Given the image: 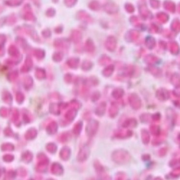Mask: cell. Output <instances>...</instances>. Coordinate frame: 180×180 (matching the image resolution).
<instances>
[{"instance_id": "9c48e42d", "label": "cell", "mask_w": 180, "mask_h": 180, "mask_svg": "<svg viewBox=\"0 0 180 180\" xmlns=\"http://www.w3.org/2000/svg\"><path fill=\"white\" fill-rule=\"evenodd\" d=\"M106 103L104 101L101 102L96 108L95 113L97 116H98L99 117H102L103 116H104V114L106 113Z\"/></svg>"}, {"instance_id": "7402d4cb", "label": "cell", "mask_w": 180, "mask_h": 180, "mask_svg": "<svg viewBox=\"0 0 180 180\" xmlns=\"http://www.w3.org/2000/svg\"><path fill=\"white\" fill-rule=\"evenodd\" d=\"M82 123L81 122L78 123V124H76L74 128V132L77 135H78L80 132L81 130L82 129Z\"/></svg>"}, {"instance_id": "6da1fadb", "label": "cell", "mask_w": 180, "mask_h": 180, "mask_svg": "<svg viewBox=\"0 0 180 180\" xmlns=\"http://www.w3.org/2000/svg\"><path fill=\"white\" fill-rule=\"evenodd\" d=\"M111 159L114 163L117 165H125L130 162L132 156L128 151L121 149H116L112 152Z\"/></svg>"}, {"instance_id": "4fadbf2b", "label": "cell", "mask_w": 180, "mask_h": 180, "mask_svg": "<svg viewBox=\"0 0 180 180\" xmlns=\"http://www.w3.org/2000/svg\"><path fill=\"white\" fill-rule=\"evenodd\" d=\"M89 151L86 148H84L81 149L78 155V159L79 161L82 162L85 160L88 157Z\"/></svg>"}, {"instance_id": "484cf974", "label": "cell", "mask_w": 180, "mask_h": 180, "mask_svg": "<svg viewBox=\"0 0 180 180\" xmlns=\"http://www.w3.org/2000/svg\"><path fill=\"white\" fill-rule=\"evenodd\" d=\"M177 139L178 141H180V132L178 134Z\"/></svg>"}, {"instance_id": "8992f818", "label": "cell", "mask_w": 180, "mask_h": 180, "mask_svg": "<svg viewBox=\"0 0 180 180\" xmlns=\"http://www.w3.org/2000/svg\"><path fill=\"white\" fill-rule=\"evenodd\" d=\"M167 132H161L160 135L157 136H155V138L153 139L152 140V145L154 146H158L161 145L163 143H164L167 138Z\"/></svg>"}, {"instance_id": "5b68a950", "label": "cell", "mask_w": 180, "mask_h": 180, "mask_svg": "<svg viewBox=\"0 0 180 180\" xmlns=\"http://www.w3.org/2000/svg\"><path fill=\"white\" fill-rule=\"evenodd\" d=\"M100 127V123L97 120H93L87 127V132L90 136H93L97 133Z\"/></svg>"}, {"instance_id": "5bb4252c", "label": "cell", "mask_w": 180, "mask_h": 180, "mask_svg": "<svg viewBox=\"0 0 180 180\" xmlns=\"http://www.w3.org/2000/svg\"><path fill=\"white\" fill-rule=\"evenodd\" d=\"M149 130L151 134L154 136H157L160 135L161 131L160 127L156 124H152L149 127Z\"/></svg>"}, {"instance_id": "8fae6325", "label": "cell", "mask_w": 180, "mask_h": 180, "mask_svg": "<svg viewBox=\"0 0 180 180\" xmlns=\"http://www.w3.org/2000/svg\"><path fill=\"white\" fill-rule=\"evenodd\" d=\"M156 97L159 101H167L169 98V93L166 90H159L156 93Z\"/></svg>"}, {"instance_id": "d4e9b609", "label": "cell", "mask_w": 180, "mask_h": 180, "mask_svg": "<svg viewBox=\"0 0 180 180\" xmlns=\"http://www.w3.org/2000/svg\"><path fill=\"white\" fill-rule=\"evenodd\" d=\"M173 104L176 107L180 108V101L179 100H176L174 101Z\"/></svg>"}, {"instance_id": "ffe728a7", "label": "cell", "mask_w": 180, "mask_h": 180, "mask_svg": "<svg viewBox=\"0 0 180 180\" xmlns=\"http://www.w3.org/2000/svg\"><path fill=\"white\" fill-rule=\"evenodd\" d=\"M115 179L117 180H127L128 177L124 172H119L116 175Z\"/></svg>"}, {"instance_id": "603a6c76", "label": "cell", "mask_w": 180, "mask_h": 180, "mask_svg": "<svg viewBox=\"0 0 180 180\" xmlns=\"http://www.w3.org/2000/svg\"><path fill=\"white\" fill-rule=\"evenodd\" d=\"M151 154L149 153H145L141 156V159L144 162L149 161L151 160Z\"/></svg>"}, {"instance_id": "e0dca14e", "label": "cell", "mask_w": 180, "mask_h": 180, "mask_svg": "<svg viewBox=\"0 0 180 180\" xmlns=\"http://www.w3.org/2000/svg\"><path fill=\"white\" fill-rule=\"evenodd\" d=\"M180 174V167H176V168H175L174 169L169 173V176L172 178L176 179L179 177Z\"/></svg>"}, {"instance_id": "9a60e30c", "label": "cell", "mask_w": 180, "mask_h": 180, "mask_svg": "<svg viewBox=\"0 0 180 180\" xmlns=\"http://www.w3.org/2000/svg\"><path fill=\"white\" fill-rule=\"evenodd\" d=\"M151 114H150L149 113H143L139 116L141 122L144 124H148L150 122L151 120Z\"/></svg>"}, {"instance_id": "ac0fdd59", "label": "cell", "mask_w": 180, "mask_h": 180, "mask_svg": "<svg viewBox=\"0 0 180 180\" xmlns=\"http://www.w3.org/2000/svg\"><path fill=\"white\" fill-rule=\"evenodd\" d=\"M168 152V148L167 146H164L159 149L158 155L160 157H163L167 154Z\"/></svg>"}, {"instance_id": "2e32d148", "label": "cell", "mask_w": 180, "mask_h": 180, "mask_svg": "<svg viewBox=\"0 0 180 180\" xmlns=\"http://www.w3.org/2000/svg\"><path fill=\"white\" fill-rule=\"evenodd\" d=\"M124 94V91L121 89H116L113 91L112 93V96L113 98L116 100H119L122 97Z\"/></svg>"}, {"instance_id": "52a82bcc", "label": "cell", "mask_w": 180, "mask_h": 180, "mask_svg": "<svg viewBox=\"0 0 180 180\" xmlns=\"http://www.w3.org/2000/svg\"><path fill=\"white\" fill-rule=\"evenodd\" d=\"M119 112V107L118 104L116 102H112L110 104V107L109 109V116L110 117L113 119L117 117Z\"/></svg>"}, {"instance_id": "7a4b0ae2", "label": "cell", "mask_w": 180, "mask_h": 180, "mask_svg": "<svg viewBox=\"0 0 180 180\" xmlns=\"http://www.w3.org/2000/svg\"><path fill=\"white\" fill-rule=\"evenodd\" d=\"M94 167L101 180H110V176L106 172L105 168L100 161L96 160L94 161Z\"/></svg>"}, {"instance_id": "cb8c5ba5", "label": "cell", "mask_w": 180, "mask_h": 180, "mask_svg": "<svg viewBox=\"0 0 180 180\" xmlns=\"http://www.w3.org/2000/svg\"><path fill=\"white\" fill-rule=\"evenodd\" d=\"M100 94H97L96 96H94V97H93V101H94V102H96V101L100 99Z\"/></svg>"}, {"instance_id": "ba28073f", "label": "cell", "mask_w": 180, "mask_h": 180, "mask_svg": "<svg viewBox=\"0 0 180 180\" xmlns=\"http://www.w3.org/2000/svg\"><path fill=\"white\" fill-rule=\"evenodd\" d=\"M138 125L137 120L135 118H128L125 120L122 124V127L124 129L129 128H135Z\"/></svg>"}, {"instance_id": "44dd1931", "label": "cell", "mask_w": 180, "mask_h": 180, "mask_svg": "<svg viewBox=\"0 0 180 180\" xmlns=\"http://www.w3.org/2000/svg\"><path fill=\"white\" fill-rule=\"evenodd\" d=\"M169 166L170 168H175L180 164V158H173L169 161Z\"/></svg>"}, {"instance_id": "277c9868", "label": "cell", "mask_w": 180, "mask_h": 180, "mask_svg": "<svg viewBox=\"0 0 180 180\" xmlns=\"http://www.w3.org/2000/svg\"><path fill=\"white\" fill-rule=\"evenodd\" d=\"M133 135V132L130 130H116L113 133V136L115 138L118 139H125L129 138Z\"/></svg>"}, {"instance_id": "d6986e66", "label": "cell", "mask_w": 180, "mask_h": 180, "mask_svg": "<svg viewBox=\"0 0 180 180\" xmlns=\"http://www.w3.org/2000/svg\"><path fill=\"white\" fill-rule=\"evenodd\" d=\"M151 118L152 121L154 122H159L162 118L161 113L160 112H156L154 113L151 114Z\"/></svg>"}, {"instance_id": "4316f807", "label": "cell", "mask_w": 180, "mask_h": 180, "mask_svg": "<svg viewBox=\"0 0 180 180\" xmlns=\"http://www.w3.org/2000/svg\"><path fill=\"white\" fill-rule=\"evenodd\" d=\"M155 180H162V178L159 177L155 178Z\"/></svg>"}, {"instance_id": "7c38bea8", "label": "cell", "mask_w": 180, "mask_h": 180, "mask_svg": "<svg viewBox=\"0 0 180 180\" xmlns=\"http://www.w3.org/2000/svg\"><path fill=\"white\" fill-rule=\"evenodd\" d=\"M167 117L170 122L171 124L175 125V124H176L177 118V114L176 112L172 109H168L167 110Z\"/></svg>"}, {"instance_id": "3957f363", "label": "cell", "mask_w": 180, "mask_h": 180, "mask_svg": "<svg viewBox=\"0 0 180 180\" xmlns=\"http://www.w3.org/2000/svg\"><path fill=\"white\" fill-rule=\"evenodd\" d=\"M130 106L133 110H138L142 105V100L137 94H132L129 97Z\"/></svg>"}, {"instance_id": "30bf717a", "label": "cell", "mask_w": 180, "mask_h": 180, "mask_svg": "<svg viewBox=\"0 0 180 180\" xmlns=\"http://www.w3.org/2000/svg\"><path fill=\"white\" fill-rule=\"evenodd\" d=\"M141 139L143 144L148 145L151 141V136L149 132L145 129H143L141 130Z\"/></svg>"}]
</instances>
